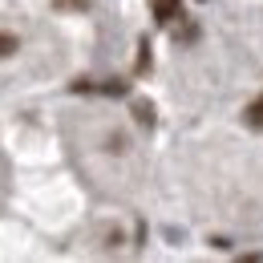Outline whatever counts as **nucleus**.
Listing matches in <instances>:
<instances>
[{"instance_id":"obj_1","label":"nucleus","mask_w":263,"mask_h":263,"mask_svg":"<svg viewBox=\"0 0 263 263\" xmlns=\"http://www.w3.org/2000/svg\"><path fill=\"white\" fill-rule=\"evenodd\" d=\"M146 4H150V12H154L158 25H174V21H182V0H146Z\"/></svg>"},{"instance_id":"obj_2","label":"nucleus","mask_w":263,"mask_h":263,"mask_svg":"<svg viewBox=\"0 0 263 263\" xmlns=\"http://www.w3.org/2000/svg\"><path fill=\"white\" fill-rule=\"evenodd\" d=\"M243 122H247L251 130H263V98H255L247 109H243Z\"/></svg>"},{"instance_id":"obj_3","label":"nucleus","mask_w":263,"mask_h":263,"mask_svg":"<svg viewBox=\"0 0 263 263\" xmlns=\"http://www.w3.org/2000/svg\"><path fill=\"white\" fill-rule=\"evenodd\" d=\"M16 49H21V41H16V33H4V29H0V61H4V57H12Z\"/></svg>"},{"instance_id":"obj_4","label":"nucleus","mask_w":263,"mask_h":263,"mask_svg":"<svg viewBox=\"0 0 263 263\" xmlns=\"http://www.w3.org/2000/svg\"><path fill=\"white\" fill-rule=\"evenodd\" d=\"M134 118H138L142 126H154V105H150V101H138V105H134Z\"/></svg>"},{"instance_id":"obj_5","label":"nucleus","mask_w":263,"mask_h":263,"mask_svg":"<svg viewBox=\"0 0 263 263\" xmlns=\"http://www.w3.org/2000/svg\"><path fill=\"white\" fill-rule=\"evenodd\" d=\"M138 49H142V53H138V73H146V69H150V41L142 36V41H138Z\"/></svg>"},{"instance_id":"obj_6","label":"nucleus","mask_w":263,"mask_h":263,"mask_svg":"<svg viewBox=\"0 0 263 263\" xmlns=\"http://www.w3.org/2000/svg\"><path fill=\"white\" fill-rule=\"evenodd\" d=\"M101 89H105V93H126L130 85H126V81H109V85H101Z\"/></svg>"}]
</instances>
